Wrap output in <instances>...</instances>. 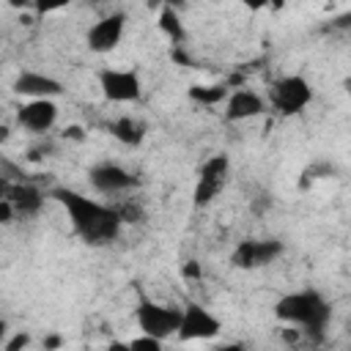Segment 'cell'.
Here are the masks:
<instances>
[{
  "label": "cell",
  "mask_w": 351,
  "mask_h": 351,
  "mask_svg": "<svg viewBox=\"0 0 351 351\" xmlns=\"http://www.w3.org/2000/svg\"><path fill=\"white\" fill-rule=\"evenodd\" d=\"M52 197L66 208L74 230L88 241V244H107L118 236L121 230V214L118 208H110V206H101L74 189H66V186H55L52 189Z\"/></svg>",
  "instance_id": "6da1fadb"
},
{
  "label": "cell",
  "mask_w": 351,
  "mask_h": 351,
  "mask_svg": "<svg viewBox=\"0 0 351 351\" xmlns=\"http://www.w3.org/2000/svg\"><path fill=\"white\" fill-rule=\"evenodd\" d=\"M274 315L288 324H299L313 335H321V329L329 321V304L318 291H299L288 293L274 304Z\"/></svg>",
  "instance_id": "7a4b0ae2"
},
{
  "label": "cell",
  "mask_w": 351,
  "mask_h": 351,
  "mask_svg": "<svg viewBox=\"0 0 351 351\" xmlns=\"http://www.w3.org/2000/svg\"><path fill=\"white\" fill-rule=\"evenodd\" d=\"M134 315H137V326L143 329V335L156 337V340H165L170 335H178L184 310L167 307V304H156V302H151V299H145L140 293V304H137V313Z\"/></svg>",
  "instance_id": "3957f363"
},
{
  "label": "cell",
  "mask_w": 351,
  "mask_h": 351,
  "mask_svg": "<svg viewBox=\"0 0 351 351\" xmlns=\"http://www.w3.org/2000/svg\"><path fill=\"white\" fill-rule=\"evenodd\" d=\"M313 99V90H310V82L299 74H291V77H282L271 85V107L280 112V115H296L302 112Z\"/></svg>",
  "instance_id": "277c9868"
},
{
  "label": "cell",
  "mask_w": 351,
  "mask_h": 351,
  "mask_svg": "<svg viewBox=\"0 0 351 351\" xmlns=\"http://www.w3.org/2000/svg\"><path fill=\"white\" fill-rule=\"evenodd\" d=\"M99 88L110 101H137L143 96L140 77L132 69H104L99 74Z\"/></svg>",
  "instance_id": "5b68a950"
},
{
  "label": "cell",
  "mask_w": 351,
  "mask_h": 351,
  "mask_svg": "<svg viewBox=\"0 0 351 351\" xmlns=\"http://www.w3.org/2000/svg\"><path fill=\"white\" fill-rule=\"evenodd\" d=\"M280 255H282V244L274 241V239H266V241H241L233 250L230 263L239 266V269H255V266L271 263Z\"/></svg>",
  "instance_id": "8992f818"
},
{
  "label": "cell",
  "mask_w": 351,
  "mask_h": 351,
  "mask_svg": "<svg viewBox=\"0 0 351 351\" xmlns=\"http://www.w3.org/2000/svg\"><path fill=\"white\" fill-rule=\"evenodd\" d=\"M217 332H219V318H214L206 307H200V304L184 307V318H181V329H178L181 340H208Z\"/></svg>",
  "instance_id": "52a82bcc"
},
{
  "label": "cell",
  "mask_w": 351,
  "mask_h": 351,
  "mask_svg": "<svg viewBox=\"0 0 351 351\" xmlns=\"http://www.w3.org/2000/svg\"><path fill=\"white\" fill-rule=\"evenodd\" d=\"M16 121L19 126H25L27 132H36V134H44L55 126L58 121V107L52 99H30L27 104L19 107L16 112Z\"/></svg>",
  "instance_id": "ba28073f"
},
{
  "label": "cell",
  "mask_w": 351,
  "mask_h": 351,
  "mask_svg": "<svg viewBox=\"0 0 351 351\" xmlns=\"http://www.w3.org/2000/svg\"><path fill=\"white\" fill-rule=\"evenodd\" d=\"M123 22H126L123 14H110V16H101L99 22H93L88 30V47L99 55L115 49L123 38Z\"/></svg>",
  "instance_id": "9c48e42d"
},
{
  "label": "cell",
  "mask_w": 351,
  "mask_h": 351,
  "mask_svg": "<svg viewBox=\"0 0 351 351\" xmlns=\"http://www.w3.org/2000/svg\"><path fill=\"white\" fill-rule=\"evenodd\" d=\"M14 90L22 93V96H30V99H52L58 96L63 88L55 77H47V74H36V71H22L16 80H14Z\"/></svg>",
  "instance_id": "30bf717a"
},
{
  "label": "cell",
  "mask_w": 351,
  "mask_h": 351,
  "mask_svg": "<svg viewBox=\"0 0 351 351\" xmlns=\"http://www.w3.org/2000/svg\"><path fill=\"white\" fill-rule=\"evenodd\" d=\"M90 184L99 189V192H121V189H129L134 184V176L126 173L123 167L112 165V162H101L90 170Z\"/></svg>",
  "instance_id": "8fae6325"
},
{
  "label": "cell",
  "mask_w": 351,
  "mask_h": 351,
  "mask_svg": "<svg viewBox=\"0 0 351 351\" xmlns=\"http://www.w3.org/2000/svg\"><path fill=\"white\" fill-rule=\"evenodd\" d=\"M263 112V99L252 90H236L230 99H228V107H225V121L230 123H239V121H250L255 115Z\"/></svg>",
  "instance_id": "7c38bea8"
},
{
  "label": "cell",
  "mask_w": 351,
  "mask_h": 351,
  "mask_svg": "<svg viewBox=\"0 0 351 351\" xmlns=\"http://www.w3.org/2000/svg\"><path fill=\"white\" fill-rule=\"evenodd\" d=\"M5 200H11L19 214L30 217V214H38V208L44 203V195L33 184H16V186L5 184Z\"/></svg>",
  "instance_id": "4fadbf2b"
},
{
  "label": "cell",
  "mask_w": 351,
  "mask_h": 351,
  "mask_svg": "<svg viewBox=\"0 0 351 351\" xmlns=\"http://www.w3.org/2000/svg\"><path fill=\"white\" fill-rule=\"evenodd\" d=\"M110 132H112V137H118V140L126 143V145H140L143 137H145V126H143L140 121L129 118V115L112 121V123H110Z\"/></svg>",
  "instance_id": "5bb4252c"
},
{
  "label": "cell",
  "mask_w": 351,
  "mask_h": 351,
  "mask_svg": "<svg viewBox=\"0 0 351 351\" xmlns=\"http://www.w3.org/2000/svg\"><path fill=\"white\" fill-rule=\"evenodd\" d=\"M159 27H162V33H165L176 47L184 41V25H181L176 8H170V5L162 8V14H159Z\"/></svg>",
  "instance_id": "9a60e30c"
},
{
  "label": "cell",
  "mask_w": 351,
  "mask_h": 351,
  "mask_svg": "<svg viewBox=\"0 0 351 351\" xmlns=\"http://www.w3.org/2000/svg\"><path fill=\"white\" fill-rule=\"evenodd\" d=\"M189 99L197 101V104H219L225 96H228V88L225 85H192L189 90Z\"/></svg>",
  "instance_id": "2e32d148"
},
{
  "label": "cell",
  "mask_w": 351,
  "mask_h": 351,
  "mask_svg": "<svg viewBox=\"0 0 351 351\" xmlns=\"http://www.w3.org/2000/svg\"><path fill=\"white\" fill-rule=\"evenodd\" d=\"M228 156L225 154H214V156H208L203 165H200V181H222L225 184V173H228Z\"/></svg>",
  "instance_id": "e0dca14e"
},
{
  "label": "cell",
  "mask_w": 351,
  "mask_h": 351,
  "mask_svg": "<svg viewBox=\"0 0 351 351\" xmlns=\"http://www.w3.org/2000/svg\"><path fill=\"white\" fill-rule=\"evenodd\" d=\"M219 189H222V181H200V178H197V186H195V203H197V206L211 203V200L219 195Z\"/></svg>",
  "instance_id": "ac0fdd59"
},
{
  "label": "cell",
  "mask_w": 351,
  "mask_h": 351,
  "mask_svg": "<svg viewBox=\"0 0 351 351\" xmlns=\"http://www.w3.org/2000/svg\"><path fill=\"white\" fill-rule=\"evenodd\" d=\"M129 348H132V351H162V340L148 337V335H140V337H134V340L129 343Z\"/></svg>",
  "instance_id": "d6986e66"
},
{
  "label": "cell",
  "mask_w": 351,
  "mask_h": 351,
  "mask_svg": "<svg viewBox=\"0 0 351 351\" xmlns=\"http://www.w3.org/2000/svg\"><path fill=\"white\" fill-rule=\"evenodd\" d=\"M27 343H30V335L27 332H16V335H11L5 340L3 351H22V348H27Z\"/></svg>",
  "instance_id": "ffe728a7"
},
{
  "label": "cell",
  "mask_w": 351,
  "mask_h": 351,
  "mask_svg": "<svg viewBox=\"0 0 351 351\" xmlns=\"http://www.w3.org/2000/svg\"><path fill=\"white\" fill-rule=\"evenodd\" d=\"M181 277H184V280H200V277H203L200 263H197V261H186L184 269H181Z\"/></svg>",
  "instance_id": "44dd1931"
},
{
  "label": "cell",
  "mask_w": 351,
  "mask_h": 351,
  "mask_svg": "<svg viewBox=\"0 0 351 351\" xmlns=\"http://www.w3.org/2000/svg\"><path fill=\"white\" fill-rule=\"evenodd\" d=\"M11 217H14V203L11 200H0V222H11Z\"/></svg>",
  "instance_id": "7402d4cb"
},
{
  "label": "cell",
  "mask_w": 351,
  "mask_h": 351,
  "mask_svg": "<svg viewBox=\"0 0 351 351\" xmlns=\"http://www.w3.org/2000/svg\"><path fill=\"white\" fill-rule=\"evenodd\" d=\"M63 346V337L60 335H49L47 340H44V351H55V348H60Z\"/></svg>",
  "instance_id": "603a6c76"
},
{
  "label": "cell",
  "mask_w": 351,
  "mask_h": 351,
  "mask_svg": "<svg viewBox=\"0 0 351 351\" xmlns=\"http://www.w3.org/2000/svg\"><path fill=\"white\" fill-rule=\"evenodd\" d=\"M63 137H69V140H82L85 134H82V126H66V132H63Z\"/></svg>",
  "instance_id": "cb8c5ba5"
},
{
  "label": "cell",
  "mask_w": 351,
  "mask_h": 351,
  "mask_svg": "<svg viewBox=\"0 0 351 351\" xmlns=\"http://www.w3.org/2000/svg\"><path fill=\"white\" fill-rule=\"evenodd\" d=\"M214 351H250V348L241 346V343H225V346H217Z\"/></svg>",
  "instance_id": "d4e9b609"
},
{
  "label": "cell",
  "mask_w": 351,
  "mask_h": 351,
  "mask_svg": "<svg viewBox=\"0 0 351 351\" xmlns=\"http://www.w3.org/2000/svg\"><path fill=\"white\" fill-rule=\"evenodd\" d=\"M104 351H132V348H129V343H121V340H112V343H110V346H107Z\"/></svg>",
  "instance_id": "484cf974"
},
{
  "label": "cell",
  "mask_w": 351,
  "mask_h": 351,
  "mask_svg": "<svg viewBox=\"0 0 351 351\" xmlns=\"http://www.w3.org/2000/svg\"><path fill=\"white\" fill-rule=\"evenodd\" d=\"M335 25H337V27L351 30V11H348V14H343V16H337V19H335Z\"/></svg>",
  "instance_id": "4316f807"
},
{
  "label": "cell",
  "mask_w": 351,
  "mask_h": 351,
  "mask_svg": "<svg viewBox=\"0 0 351 351\" xmlns=\"http://www.w3.org/2000/svg\"><path fill=\"white\" fill-rule=\"evenodd\" d=\"M346 85H348V88H351V77H348V80H346Z\"/></svg>",
  "instance_id": "83f0119b"
}]
</instances>
